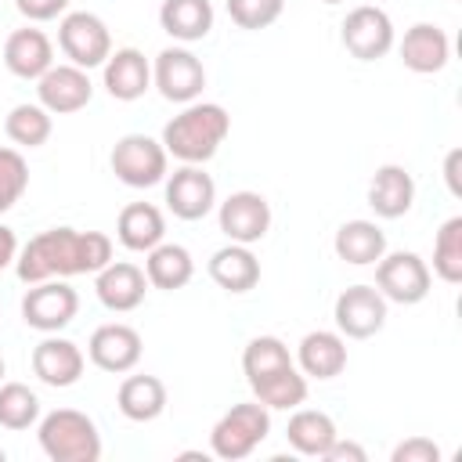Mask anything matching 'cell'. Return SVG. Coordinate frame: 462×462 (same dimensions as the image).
I'll list each match as a JSON object with an SVG mask.
<instances>
[{
    "mask_svg": "<svg viewBox=\"0 0 462 462\" xmlns=\"http://www.w3.org/2000/svg\"><path fill=\"white\" fill-rule=\"evenodd\" d=\"M112 263V238L105 231H76V227H47L18 245L14 271L18 282L36 285L47 278H72V274H97Z\"/></svg>",
    "mask_w": 462,
    "mask_h": 462,
    "instance_id": "1",
    "label": "cell"
},
{
    "mask_svg": "<svg viewBox=\"0 0 462 462\" xmlns=\"http://www.w3.org/2000/svg\"><path fill=\"white\" fill-rule=\"evenodd\" d=\"M227 134H231V116H227L224 105H217V101H191V105H184L162 126L159 141H162L166 155H173L177 162L202 166V162H209L220 152Z\"/></svg>",
    "mask_w": 462,
    "mask_h": 462,
    "instance_id": "2",
    "label": "cell"
},
{
    "mask_svg": "<svg viewBox=\"0 0 462 462\" xmlns=\"http://www.w3.org/2000/svg\"><path fill=\"white\" fill-rule=\"evenodd\" d=\"M40 451L51 462H97L101 458V433L87 411L54 408L36 422Z\"/></svg>",
    "mask_w": 462,
    "mask_h": 462,
    "instance_id": "3",
    "label": "cell"
},
{
    "mask_svg": "<svg viewBox=\"0 0 462 462\" xmlns=\"http://www.w3.org/2000/svg\"><path fill=\"white\" fill-rule=\"evenodd\" d=\"M271 433V408H263L260 401H238L231 404L209 430V451L213 458L224 462H238L249 458Z\"/></svg>",
    "mask_w": 462,
    "mask_h": 462,
    "instance_id": "4",
    "label": "cell"
},
{
    "mask_svg": "<svg viewBox=\"0 0 462 462\" xmlns=\"http://www.w3.org/2000/svg\"><path fill=\"white\" fill-rule=\"evenodd\" d=\"M108 166H112V173H116L126 188H155V184H162L166 173H170V155H166V148H162L159 137H148V134H123V137L112 144Z\"/></svg>",
    "mask_w": 462,
    "mask_h": 462,
    "instance_id": "5",
    "label": "cell"
},
{
    "mask_svg": "<svg viewBox=\"0 0 462 462\" xmlns=\"http://www.w3.org/2000/svg\"><path fill=\"white\" fill-rule=\"evenodd\" d=\"M430 285H433L430 263L411 249H397V253L386 249L375 260V289L383 292L386 303L415 307L430 296Z\"/></svg>",
    "mask_w": 462,
    "mask_h": 462,
    "instance_id": "6",
    "label": "cell"
},
{
    "mask_svg": "<svg viewBox=\"0 0 462 462\" xmlns=\"http://www.w3.org/2000/svg\"><path fill=\"white\" fill-rule=\"evenodd\" d=\"M152 87L173 105H191L206 90V65L195 51H188V43L162 47L152 61Z\"/></svg>",
    "mask_w": 462,
    "mask_h": 462,
    "instance_id": "7",
    "label": "cell"
},
{
    "mask_svg": "<svg viewBox=\"0 0 462 462\" xmlns=\"http://www.w3.org/2000/svg\"><path fill=\"white\" fill-rule=\"evenodd\" d=\"M58 47L79 69H101L112 54V32L94 11H65L58 22Z\"/></svg>",
    "mask_w": 462,
    "mask_h": 462,
    "instance_id": "8",
    "label": "cell"
},
{
    "mask_svg": "<svg viewBox=\"0 0 462 462\" xmlns=\"http://www.w3.org/2000/svg\"><path fill=\"white\" fill-rule=\"evenodd\" d=\"M339 43L357 61H379V58H386L393 51L397 32H393V22H390V14L383 7L361 4V7L346 11V18L339 25Z\"/></svg>",
    "mask_w": 462,
    "mask_h": 462,
    "instance_id": "9",
    "label": "cell"
},
{
    "mask_svg": "<svg viewBox=\"0 0 462 462\" xmlns=\"http://www.w3.org/2000/svg\"><path fill=\"white\" fill-rule=\"evenodd\" d=\"M79 314V292L65 278H47L25 289L22 296V321L36 332H61Z\"/></svg>",
    "mask_w": 462,
    "mask_h": 462,
    "instance_id": "10",
    "label": "cell"
},
{
    "mask_svg": "<svg viewBox=\"0 0 462 462\" xmlns=\"http://www.w3.org/2000/svg\"><path fill=\"white\" fill-rule=\"evenodd\" d=\"M390 303L375 285H346L332 303V321L343 339H372L383 332Z\"/></svg>",
    "mask_w": 462,
    "mask_h": 462,
    "instance_id": "11",
    "label": "cell"
},
{
    "mask_svg": "<svg viewBox=\"0 0 462 462\" xmlns=\"http://www.w3.org/2000/svg\"><path fill=\"white\" fill-rule=\"evenodd\" d=\"M271 202L260 195V191H231L224 202H217V224L220 231L227 235V242H238V245H256L267 238L271 231Z\"/></svg>",
    "mask_w": 462,
    "mask_h": 462,
    "instance_id": "12",
    "label": "cell"
},
{
    "mask_svg": "<svg viewBox=\"0 0 462 462\" xmlns=\"http://www.w3.org/2000/svg\"><path fill=\"white\" fill-rule=\"evenodd\" d=\"M166 209L177 220H202L217 209V184L202 166L180 162L173 173H166Z\"/></svg>",
    "mask_w": 462,
    "mask_h": 462,
    "instance_id": "13",
    "label": "cell"
},
{
    "mask_svg": "<svg viewBox=\"0 0 462 462\" xmlns=\"http://www.w3.org/2000/svg\"><path fill=\"white\" fill-rule=\"evenodd\" d=\"M144 354V343H141V332L126 321H108V325H97L87 339V357L94 368L108 372V375H126L137 368Z\"/></svg>",
    "mask_w": 462,
    "mask_h": 462,
    "instance_id": "14",
    "label": "cell"
},
{
    "mask_svg": "<svg viewBox=\"0 0 462 462\" xmlns=\"http://www.w3.org/2000/svg\"><path fill=\"white\" fill-rule=\"evenodd\" d=\"M94 97V83L90 72L65 61V65H51L40 79H36V101L51 112V116H72L79 108H87Z\"/></svg>",
    "mask_w": 462,
    "mask_h": 462,
    "instance_id": "15",
    "label": "cell"
},
{
    "mask_svg": "<svg viewBox=\"0 0 462 462\" xmlns=\"http://www.w3.org/2000/svg\"><path fill=\"white\" fill-rule=\"evenodd\" d=\"M83 368H87V354L58 336V332H47L36 346H32V375L43 383V386H54V390H69L83 379Z\"/></svg>",
    "mask_w": 462,
    "mask_h": 462,
    "instance_id": "16",
    "label": "cell"
},
{
    "mask_svg": "<svg viewBox=\"0 0 462 462\" xmlns=\"http://www.w3.org/2000/svg\"><path fill=\"white\" fill-rule=\"evenodd\" d=\"M94 292H97L105 310L130 314V310H137L144 303V292H148L144 267H137L130 260H112L94 274Z\"/></svg>",
    "mask_w": 462,
    "mask_h": 462,
    "instance_id": "17",
    "label": "cell"
},
{
    "mask_svg": "<svg viewBox=\"0 0 462 462\" xmlns=\"http://www.w3.org/2000/svg\"><path fill=\"white\" fill-rule=\"evenodd\" d=\"M397 54H401V61H404L408 72L433 76V72H440L451 61V40H448V32L440 25L415 22L411 29H404V36L397 43Z\"/></svg>",
    "mask_w": 462,
    "mask_h": 462,
    "instance_id": "18",
    "label": "cell"
},
{
    "mask_svg": "<svg viewBox=\"0 0 462 462\" xmlns=\"http://www.w3.org/2000/svg\"><path fill=\"white\" fill-rule=\"evenodd\" d=\"M101 83L116 101H137L152 90V61L137 47H116L101 65Z\"/></svg>",
    "mask_w": 462,
    "mask_h": 462,
    "instance_id": "19",
    "label": "cell"
},
{
    "mask_svg": "<svg viewBox=\"0 0 462 462\" xmlns=\"http://www.w3.org/2000/svg\"><path fill=\"white\" fill-rule=\"evenodd\" d=\"M4 65H7L11 76L36 83L54 65L51 36L43 29H36V25H22L14 32H7V40H4Z\"/></svg>",
    "mask_w": 462,
    "mask_h": 462,
    "instance_id": "20",
    "label": "cell"
},
{
    "mask_svg": "<svg viewBox=\"0 0 462 462\" xmlns=\"http://www.w3.org/2000/svg\"><path fill=\"white\" fill-rule=\"evenodd\" d=\"M368 206L379 220H401L415 206V177L397 162H383L368 180Z\"/></svg>",
    "mask_w": 462,
    "mask_h": 462,
    "instance_id": "21",
    "label": "cell"
},
{
    "mask_svg": "<svg viewBox=\"0 0 462 462\" xmlns=\"http://www.w3.org/2000/svg\"><path fill=\"white\" fill-rule=\"evenodd\" d=\"M292 361L307 379L328 383L346 368V339L336 328H314V332H307L300 339Z\"/></svg>",
    "mask_w": 462,
    "mask_h": 462,
    "instance_id": "22",
    "label": "cell"
},
{
    "mask_svg": "<svg viewBox=\"0 0 462 462\" xmlns=\"http://www.w3.org/2000/svg\"><path fill=\"white\" fill-rule=\"evenodd\" d=\"M206 271H209V278H213L224 292H231V296H242V292H249V289L260 285V260H256V253H253L249 245H238V242L220 245V249L209 256Z\"/></svg>",
    "mask_w": 462,
    "mask_h": 462,
    "instance_id": "23",
    "label": "cell"
},
{
    "mask_svg": "<svg viewBox=\"0 0 462 462\" xmlns=\"http://www.w3.org/2000/svg\"><path fill=\"white\" fill-rule=\"evenodd\" d=\"M217 11L209 0H162L159 25L173 43H199L213 32Z\"/></svg>",
    "mask_w": 462,
    "mask_h": 462,
    "instance_id": "24",
    "label": "cell"
},
{
    "mask_svg": "<svg viewBox=\"0 0 462 462\" xmlns=\"http://www.w3.org/2000/svg\"><path fill=\"white\" fill-rule=\"evenodd\" d=\"M116 238L130 253H148L166 238V217L152 202H130L116 217Z\"/></svg>",
    "mask_w": 462,
    "mask_h": 462,
    "instance_id": "25",
    "label": "cell"
},
{
    "mask_svg": "<svg viewBox=\"0 0 462 462\" xmlns=\"http://www.w3.org/2000/svg\"><path fill=\"white\" fill-rule=\"evenodd\" d=\"M332 249L343 263L350 267H368L375 263L383 253H386V231L375 224V220H346L336 227V238H332Z\"/></svg>",
    "mask_w": 462,
    "mask_h": 462,
    "instance_id": "26",
    "label": "cell"
},
{
    "mask_svg": "<svg viewBox=\"0 0 462 462\" xmlns=\"http://www.w3.org/2000/svg\"><path fill=\"white\" fill-rule=\"evenodd\" d=\"M166 383L159 375H126L116 390V408L130 422H155L166 411Z\"/></svg>",
    "mask_w": 462,
    "mask_h": 462,
    "instance_id": "27",
    "label": "cell"
},
{
    "mask_svg": "<svg viewBox=\"0 0 462 462\" xmlns=\"http://www.w3.org/2000/svg\"><path fill=\"white\" fill-rule=\"evenodd\" d=\"M144 278L152 289L177 292L195 278V260L180 242H159L155 249L144 253Z\"/></svg>",
    "mask_w": 462,
    "mask_h": 462,
    "instance_id": "28",
    "label": "cell"
},
{
    "mask_svg": "<svg viewBox=\"0 0 462 462\" xmlns=\"http://www.w3.org/2000/svg\"><path fill=\"white\" fill-rule=\"evenodd\" d=\"M336 437H339V430H336L332 415H325L318 408H292L289 426H285V440L296 455L321 458Z\"/></svg>",
    "mask_w": 462,
    "mask_h": 462,
    "instance_id": "29",
    "label": "cell"
},
{
    "mask_svg": "<svg viewBox=\"0 0 462 462\" xmlns=\"http://www.w3.org/2000/svg\"><path fill=\"white\" fill-rule=\"evenodd\" d=\"M249 390H253V401H260L263 408H271V411H292V408H300L307 401V375L296 365H285V368H278V372L249 383Z\"/></svg>",
    "mask_w": 462,
    "mask_h": 462,
    "instance_id": "30",
    "label": "cell"
},
{
    "mask_svg": "<svg viewBox=\"0 0 462 462\" xmlns=\"http://www.w3.org/2000/svg\"><path fill=\"white\" fill-rule=\"evenodd\" d=\"M51 130H54V116L40 101H22L4 119V134H7V141L14 148H40V144H47Z\"/></svg>",
    "mask_w": 462,
    "mask_h": 462,
    "instance_id": "31",
    "label": "cell"
},
{
    "mask_svg": "<svg viewBox=\"0 0 462 462\" xmlns=\"http://www.w3.org/2000/svg\"><path fill=\"white\" fill-rule=\"evenodd\" d=\"M433 274L448 285L462 282V217H448L433 238Z\"/></svg>",
    "mask_w": 462,
    "mask_h": 462,
    "instance_id": "32",
    "label": "cell"
},
{
    "mask_svg": "<svg viewBox=\"0 0 462 462\" xmlns=\"http://www.w3.org/2000/svg\"><path fill=\"white\" fill-rule=\"evenodd\" d=\"M285 365H296L289 346L278 339V336H253L242 350V372H245V383H256Z\"/></svg>",
    "mask_w": 462,
    "mask_h": 462,
    "instance_id": "33",
    "label": "cell"
},
{
    "mask_svg": "<svg viewBox=\"0 0 462 462\" xmlns=\"http://www.w3.org/2000/svg\"><path fill=\"white\" fill-rule=\"evenodd\" d=\"M40 422V397L25 383H0V426L4 430H29Z\"/></svg>",
    "mask_w": 462,
    "mask_h": 462,
    "instance_id": "34",
    "label": "cell"
},
{
    "mask_svg": "<svg viewBox=\"0 0 462 462\" xmlns=\"http://www.w3.org/2000/svg\"><path fill=\"white\" fill-rule=\"evenodd\" d=\"M29 188V162L18 148L0 144V213H7Z\"/></svg>",
    "mask_w": 462,
    "mask_h": 462,
    "instance_id": "35",
    "label": "cell"
},
{
    "mask_svg": "<svg viewBox=\"0 0 462 462\" xmlns=\"http://www.w3.org/2000/svg\"><path fill=\"white\" fill-rule=\"evenodd\" d=\"M285 11V0H227V18L245 29V32H260L271 29Z\"/></svg>",
    "mask_w": 462,
    "mask_h": 462,
    "instance_id": "36",
    "label": "cell"
},
{
    "mask_svg": "<svg viewBox=\"0 0 462 462\" xmlns=\"http://www.w3.org/2000/svg\"><path fill=\"white\" fill-rule=\"evenodd\" d=\"M393 462H440V448L430 437H408L393 448Z\"/></svg>",
    "mask_w": 462,
    "mask_h": 462,
    "instance_id": "37",
    "label": "cell"
},
{
    "mask_svg": "<svg viewBox=\"0 0 462 462\" xmlns=\"http://www.w3.org/2000/svg\"><path fill=\"white\" fill-rule=\"evenodd\" d=\"M69 4L72 0H14L18 14L25 22H54V18H61L69 11Z\"/></svg>",
    "mask_w": 462,
    "mask_h": 462,
    "instance_id": "38",
    "label": "cell"
},
{
    "mask_svg": "<svg viewBox=\"0 0 462 462\" xmlns=\"http://www.w3.org/2000/svg\"><path fill=\"white\" fill-rule=\"evenodd\" d=\"M321 458H325V462H365L368 451H365L361 444H354V440H339V437H336Z\"/></svg>",
    "mask_w": 462,
    "mask_h": 462,
    "instance_id": "39",
    "label": "cell"
},
{
    "mask_svg": "<svg viewBox=\"0 0 462 462\" xmlns=\"http://www.w3.org/2000/svg\"><path fill=\"white\" fill-rule=\"evenodd\" d=\"M14 256H18V235L7 224H0V271H7Z\"/></svg>",
    "mask_w": 462,
    "mask_h": 462,
    "instance_id": "40",
    "label": "cell"
},
{
    "mask_svg": "<svg viewBox=\"0 0 462 462\" xmlns=\"http://www.w3.org/2000/svg\"><path fill=\"white\" fill-rule=\"evenodd\" d=\"M458 162H462V152L451 148L448 159H444V180H448V191H451V195H462V184H458Z\"/></svg>",
    "mask_w": 462,
    "mask_h": 462,
    "instance_id": "41",
    "label": "cell"
},
{
    "mask_svg": "<svg viewBox=\"0 0 462 462\" xmlns=\"http://www.w3.org/2000/svg\"><path fill=\"white\" fill-rule=\"evenodd\" d=\"M4 372H7V365H4V357H0V383H4Z\"/></svg>",
    "mask_w": 462,
    "mask_h": 462,
    "instance_id": "42",
    "label": "cell"
},
{
    "mask_svg": "<svg viewBox=\"0 0 462 462\" xmlns=\"http://www.w3.org/2000/svg\"><path fill=\"white\" fill-rule=\"evenodd\" d=\"M321 4H328V7H332V4H343V0H321Z\"/></svg>",
    "mask_w": 462,
    "mask_h": 462,
    "instance_id": "43",
    "label": "cell"
},
{
    "mask_svg": "<svg viewBox=\"0 0 462 462\" xmlns=\"http://www.w3.org/2000/svg\"><path fill=\"white\" fill-rule=\"evenodd\" d=\"M4 458H7V451H4V448H0V462H4Z\"/></svg>",
    "mask_w": 462,
    "mask_h": 462,
    "instance_id": "44",
    "label": "cell"
}]
</instances>
